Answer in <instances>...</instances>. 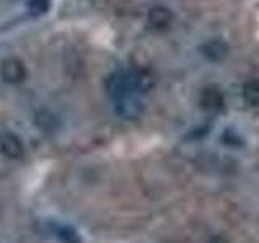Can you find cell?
I'll return each mask as SVG.
<instances>
[{
	"instance_id": "6da1fadb",
	"label": "cell",
	"mask_w": 259,
	"mask_h": 243,
	"mask_svg": "<svg viewBox=\"0 0 259 243\" xmlns=\"http://www.w3.org/2000/svg\"><path fill=\"white\" fill-rule=\"evenodd\" d=\"M26 67L18 57H7L0 65V76L8 85H20L26 79Z\"/></svg>"
},
{
	"instance_id": "7a4b0ae2",
	"label": "cell",
	"mask_w": 259,
	"mask_h": 243,
	"mask_svg": "<svg viewBox=\"0 0 259 243\" xmlns=\"http://www.w3.org/2000/svg\"><path fill=\"white\" fill-rule=\"evenodd\" d=\"M0 152L8 159H20L24 156V146L21 138L13 132L0 133Z\"/></svg>"
},
{
	"instance_id": "3957f363",
	"label": "cell",
	"mask_w": 259,
	"mask_h": 243,
	"mask_svg": "<svg viewBox=\"0 0 259 243\" xmlns=\"http://www.w3.org/2000/svg\"><path fill=\"white\" fill-rule=\"evenodd\" d=\"M201 107L206 112L215 113L219 110H222L224 107V94L221 93V89L215 86H207L202 89L201 97H199Z\"/></svg>"
},
{
	"instance_id": "277c9868",
	"label": "cell",
	"mask_w": 259,
	"mask_h": 243,
	"mask_svg": "<svg viewBox=\"0 0 259 243\" xmlns=\"http://www.w3.org/2000/svg\"><path fill=\"white\" fill-rule=\"evenodd\" d=\"M115 102H117V112L120 113L121 117L136 118L144 112V105L136 97V94L123 96V97H120V99H117Z\"/></svg>"
},
{
	"instance_id": "5b68a950",
	"label": "cell",
	"mask_w": 259,
	"mask_h": 243,
	"mask_svg": "<svg viewBox=\"0 0 259 243\" xmlns=\"http://www.w3.org/2000/svg\"><path fill=\"white\" fill-rule=\"evenodd\" d=\"M148 21L149 24L157 31H164L167 29L174 21V13L170 8L164 7V5H156L152 7L149 13H148Z\"/></svg>"
},
{
	"instance_id": "8992f818",
	"label": "cell",
	"mask_w": 259,
	"mask_h": 243,
	"mask_svg": "<svg viewBox=\"0 0 259 243\" xmlns=\"http://www.w3.org/2000/svg\"><path fill=\"white\" fill-rule=\"evenodd\" d=\"M128 73V79H130V86H132L133 93L138 94V93H148L149 89L154 86V79H152V75L144 68H136V70H132V71H126Z\"/></svg>"
},
{
	"instance_id": "52a82bcc",
	"label": "cell",
	"mask_w": 259,
	"mask_h": 243,
	"mask_svg": "<svg viewBox=\"0 0 259 243\" xmlns=\"http://www.w3.org/2000/svg\"><path fill=\"white\" fill-rule=\"evenodd\" d=\"M201 51H202V54H204V57L207 60L221 62V60L225 59L227 52H229V47H227V44L221 39H210L201 47Z\"/></svg>"
},
{
	"instance_id": "ba28073f",
	"label": "cell",
	"mask_w": 259,
	"mask_h": 243,
	"mask_svg": "<svg viewBox=\"0 0 259 243\" xmlns=\"http://www.w3.org/2000/svg\"><path fill=\"white\" fill-rule=\"evenodd\" d=\"M34 124H36V127L40 130V132L52 133V132H55L57 128H59L60 120L51 110L40 109V110L36 112V115H34Z\"/></svg>"
},
{
	"instance_id": "9c48e42d",
	"label": "cell",
	"mask_w": 259,
	"mask_h": 243,
	"mask_svg": "<svg viewBox=\"0 0 259 243\" xmlns=\"http://www.w3.org/2000/svg\"><path fill=\"white\" fill-rule=\"evenodd\" d=\"M54 233L62 243H83V241H81V237L78 235V232L70 225H63V224L62 225H55Z\"/></svg>"
},
{
	"instance_id": "30bf717a",
	"label": "cell",
	"mask_w": 259,
	"mask_h": 243,
	"mask_svg": "<svg viewBox=\"0 0 259 243\" xmlns=\"http://www.w3.org/2000/svg\"><path fill=\"white\" fill-rule=\"evenodd\" d=\"M243 99L251 107H259V81L251 79L243 86Z\"/></svg>"
},
{
	"instance_id": "8fae6325",
	"label": "cell",
	"mask_w": 259,
	"mask_h": 243,
	"mask_svg": "<svg viewBox=\"0 0 259 243\" xmlns=\"http://www.w3.org/2000/svg\"><path fill=\"white\" fill-rule=\"evenodd\" d=\"M51 5H52V0H29L28 10L32 15L40 16V15H46L49 10H51Z\"/></svg>"
},
{
	"instance_id": "7c38bea8",
	"label": "cell",
	"mask_w": 259,
	"mask_h": 243,
	"mask_svg": "<svg viewBox=\"0 0 259 243\" xmlns=\"http://www.w3.org/2000/svg\"><path fill=\"white\" fill-rule=\"evenodd\" d=\"M210 243H227V240L224 237H214L212 240H210Z\"/></svg>"
}]
</instances>
